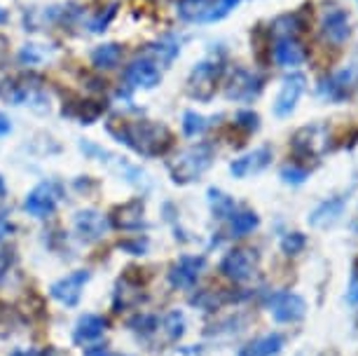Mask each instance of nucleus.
Returning <instances> with one entry per match:
<instances>
[{"label":"nucleus","mask_w":358,"mask_h":356,"mask_svg":"<svg viewBox=\"0 0 358 356\" xmlns=\"http://www.w3.org/2000/svg\"><path fill=\"white\" fill-rule=\"evenodd\" d=\"M108 131L113 134L120 143L129 145L143 157H157L164 155L166 148L171 145V131L164 124L148 122V120H138V122H110Z\"/></svg>","instance_id":"1"},{"label":"nucleus","mask_w":358,"mask_h":356,"mask_svg":"<svg viewBox=\"0 0 358 356\" xmlns=\"http://www.w3.org/2000/svg\"><path fill=\"white\" fill-rule=\"evenodd\" d=\"M211 162H213V148L208 143H197L180 152L169 164V171H171L176 183H190V180H197L211 166Z\"/></svg>","instance_id":"2"},{"label":"nucleus","mask_w":358,"mask_h":356,"mask_svg":"<svg viewBox=\"0 0 358 356\" xmlns=\"http://www.w3.org/2000/svg\"><path fill=\"white\" fill-rule=\"evenodd\" d=\"M241 0H180L178 15L190 24H213L225 19Z\"/></svg>","instance_id":"3"},{"label":"nucleus","mask_w":358,"mask_h":356,"mask_svg":"<svg viewBox=\"0 0 358 356\" xmlns=\"http://www.w3.org/2000/svg\"><path fill=\"white\" fill-rule=\"evenodd\" d=\"M222 76V62L220 59H204L192 69L190 80H187V92H190L192 99L197 101H208L215 94V87H218V80Z\"/></svg>","instance_id":"4"},{"label":"nucleus","mask_w":358,"mask_h":356,"mask_svg":"<svg viewBox=\"0 0 358 356\" xmlns=\"http://www.w3.org/2000/svg\"><path fill=\"white\" fill-rule=\"evenodd\" d=\"M290 145H293V152L297 157H312V159L323 157L330 145V131H328V127L321 122L307 124L295 131Z\"/></svg>","instance_id":"5"},{"label":"nucleus","mask_w":358,"mask_h":356,"mask_svg":"<svg viewBox=\"0 0 358 356\" xmlns=\"http://www.w3.org/2000/svg\"><path fill=\"white\" fill-rule=\"evenodd\" d=\"M319 31H321V38L326 40L328 45H335V47L344 45L351 36V24H349L347 10L337 8V5L326 8L321 15Z\"/></svg>","instance_id":"6"},{"label":"nucleus","mask_w":358,"mask_h":356,"mask_svg":"<svg viewBox=\"0 0 358 356\" xmlns=\"http://www.w3.org/2000/svg\"><path fill=\"white\" fill-rule=\"evenodd\" d=\"M90 277H92L90 270H76V272L66 274V277L57 279L50 286V295L66 307H76L80 298H83V291H85Z\"/></svg>","instance_id":"7"},{"label":"nucleus","mask_w":358,"mask_h":356,"mask_svg":"<svg viewBox=\"0 0 358 356\" xmlns=\"http://www.w3.org/2000/svg\"><path fill=\"white\" fill-rule=\"evenodd\" d=\"M262 92V78L258 73L246 71V69H234L225 85V97L234 101H253Z\"/></svg>","instance_id":"8"},{"label":"nucleus","mask_w":358,"mask_h":356,"mask_svg":"<svg viewBox=\"0 0 358 356\" xmlns=\"http://www.w3.org/2000/svg\"><path fill=\"white\" fill-rule=\"evenodd\" d=\"M358 80V69L356 66H349L340 73H333V76L323 78L319 83V97L326 101H333V104H340L351 94Z\"/></svg>","instance_id":"9"},{"label":"nucleus","mask_w":358,"mask_h":356,"mask_svg":"<svg viewBox=\"0 0 358 356\" xmlns=\"http://www.w3.org/2000/svg\"><path fill=\"white\" fill-rule=\"evenodd\" d=\"M255 265H258V256L251 248H236V251H229L220 263V272L225 277L234 279V281H246L253 277Z\"/></svg>","instance_id":"10"},{"label":"nucleus","mask_w":358,"mask_h":356,"mask_svg":"<svg viewBox=\"0 0 358 356\" xmlns=\"http://www.w3.org/2000/svg\"><path fill=\"white\" fill-rule=\"evenodd\" d=\"M307 78L302 73H290V76L283 78L279 97L274 101V115L276 118H288L290 113L295 111L297 101H300L302 92H305Z\"/></svg>","instance_id":"11"},{"label":"nucleus","mask_w":358,"mask_h":356,"mask_svg":"<svg viewBox=\"0 0 358 356\" xmlns=\"http://www.w3.org/2000/svg\"><path fill=\"white\" fill-rule=\"evenodd\" d=\"M59 197H62V194H59V187L54 183H40L38 187H33L29 192V197L24 201V209L36 218H47L57 209Z\"/></svg>","instance_id":"12"},{"label":"nucleus","mask_w":358,"mask_h":356,"mask_svg":"<svg viewBox=\"0 0 358 356\" xmlns=\"http://www.w3.org/2000/svg\"><path fill=\"white\" fill-rule=\"evenodd\" d=\"M124 80L129 87H143V90H150V87L159 85L162 69L150 57L143 55V57H138L136 62L129 64V69L124 71Z\"/></svg>","instance_id":"13"},{"label":"nucleus","mask_w":358,"mask_h":356,"mask_svg":"<svg viewBox=\"0 0 358 356\" xmlns=\"http://www.w3.org/2000/svg\"><path fill=\"white\" fill-rule=\"evenodd\" d=\"M269 307H272L274 319L281 321V324H293V321H300L302 317H305V312H307L305 300H302L300 295H295V293H276V295H272Z\"/></svg>","instance_id":"14"},{"label":"nucleus","mask_w":358,"mask_h":356,"mask_svg":"<svg viewBox=\"0 0 358 356\" xmlns=\"http://www.w3.org/2000/svg\"><path fill=\"white\" fill-rule=\"evenodd\" d=\"M307 59V50L305 45L300 43L295 36H283L276 38L274 43V62L283 66V69H297L302 66Z\"/></svg>","instance_id":"15"},{"label":"nucleus","mask_w":358,"mask_h":356,"mask_svg":"<svg viewBox=\"0 0 358 356\" xmlns=\"http://www.w3.org/2000/svg\"><path fill=\"white\" fill-rule=\"evenodd\" d=\"M201 270H204V258L201 256H183L171 267L169 272V281L173 288H192L194 281L199 279Z\"/></svg>","instance_id":"16"},{"label":"nucleus","mask_w":358,"mask_h":356,"mask_svg":"<svg viewBox=\"0 0 358 356\" xmlns=\"http://www.w3.org/2000/svg\"><path fill=\"white\" fill-rule=\"evenodd\" d=\"M110 230V220L99 211H80L76 216V232L85 241H99L103 239Z\"/></svg>","instance_id":"17"},{"label":"nucleus","mask_w":358,"mask_h":356,"mask_svg":"<svg viewBox=\"0 0 358 356\" xmlns=\"http://www.w3.org/2000/svg\"><path fill=\"white\" fill-rule=\"evenodd\" d=\"M269 159H272V150H269L267 145H262L258 150L234 159V162L229 164V171H232L234 178H246V176H251V173H260L269 164Z\"/></svg>","instance_id":"18"},{"label":"nucleus","mask_w":358,"mask_h":356,"mask_svg":"<svg viewBox=\"0 0 358 356\" xmlns=\"http://www.w3.org/2000/svg\"><path fill=\"white\" fill-rule=\"evenodd\" d=\"M106 333V319L99 314H85L78 319L76 331H73V342L76 345H90Z\"/></svg>","instance_id":"19"},{"label":"nucleus","mask_w":358,"mask_h":356,"mask_svg":"<svg viewBox=\"0 0 358 356\" xmlns=\"http://www.w3.org/2000/svg\"><path fill=\"white\" fill-rule=\"evenodd\" d=\"M113 223L117 227H122V230H138V227L143 225V201L131 199V201H127V204L117 206V211H115V216H113Z\"/></svg>","instance_id":"20"},{"label":"nucleus","mask_w":358,"mask_h":356,"mask_svg":"<svg viewBox=\"0 0 358 356\" xmlns=\"http://www.w3.org/2000/svg\"><path fill=\"white\" fill-rule=\"evenodd\" d=\"M178 52H180V40L176 36H166V38L157 40L152 47H148L145 55L150 57L159 69H166V66L178 57Z\"/></svg>","instance_id":"21"},{"label":"nucleus","mask_w":358,"mask_h":356,"mask_svg":"<svg viewBox=\"0 0 358 356\" xmlns=\"http://www.w3.org/2000/svg\"><path fill=\"white\" fill-rule=\"evenodd\" d=\"M344 204H347V201H344L342 197H335V199L323 201L319 209H316L312 216H309V223H312L314 227H328V225H333L335 220L342 216Z\"/></svg>","instance_id":"22"},{"label":"nucleus","mask_w":358,"mask_h":356,"mask_svg":"<svg viewBox=\"0 0 358 356\" xmlns=\"http://www.w3.org/2000/svg\"><path fill=\"white\" fill-rule=\"evenodd\" d=\"M281 347H283V338L279 333H274V335H265V338L251 342L239 356H274V354H279Z\"/></svg>","instance_id":"23"},{"label":"nucleus","mask_w":358,"mask_h":356,"mask_svg":"<svg viewBox=\"0 0 358 356\" xmlns=\"http://www.w3.org/2000/svg\"><path fill=\"white\" fill-rule=\"evenodd\" d=\"M208 204H211V211L215 218H229V216H234V211H236L234 199L222 190H215V187L208 190Z\"/></svg>","instance_id":"24"},{"label":"nucleus","mask_w":358,"mask_h":356,"mask_svg":"<svg viewBox=\"0 0 358 356\" xmlns=\"http://www.w3.org/2000/svg\"><path fill=\"white\" fill-rule=\"evenodd\" d=\"M120 57H122V47L120 45H101L94 50V55H92V62L96 69H115L120 62Z\"/></svg>","instance_id":"25"},{"label":"nucleus","mask_w":358,"mask_h":356,"mask_svg":"<svg viewBox=\"0 0 358 356\" xmlns=\"http://www.w3.org/2000/svg\"><path fill=\"white\" fill-rule=\"evenodd\" d=\"M260 218L255 211H234L232 216V234L234 237H246V234H251L255 227H258Z\"/></svg>","instance_id":"26"},{"label":"nucleus","mask_w":358,"mask_h":356,"mask_svg":"<svg viewBox=\"0 0 358 356\" xmlns=\"http://www.w3.org/2000/svg\"><path fill=\"white\" fill-rule=\"evenodd\" d=\"M208 120L206 118H201L199 113H194V111H187L185 115H183V131H185V136H201L206 129H208Z\"/></svg>","instance_id":"27"},{"label":"nucleus","mask_w":358,"mask_h":356,"mask_svg":"<svg viewBox=\"0 0 358 356\" xmlns=\"http://www.w3.org/2000/svg\"><path fill=\"white\" fill-rule=\"evenodd\" d=\"M305 244H307V239H305V234H300V232H288L286 237L281 239V248H283V253H288V256L300 253L302 248H305Z\"/></svg>","instance_id":"28"},{"label":"nucleus","mask_w":358,"mask_h":356,"mask_svg":"<svg viewBox=\"0 0 358 356\" xmlns=\"http://www.w3.org/2000/svg\"><path fill=\"white\" fill-rule=\"evenodd\" d=\"M164 328L169 331V338L171 340H178L180 335L185 331V321H183V314L180 312H171L169 317L164 319Z\"/></svg>","instance_id":"29"},{"label":"nucleus","mask_w":358,"mask_h":356,"mask_svg":"<svg viewBox=\"0 0 358 356\" xmlns=\"http://www.w3.org/2000/svg\"><path fill=\"white\" fill-rule=\"evenodd\" d=\"M307 169H302V166H295V164H288L281 169V178L286 180V183H293V185H300L307 180Z\"/></svg>","instance_id":"30"},{"label":"nucleus","mask_w":358,"mask_h":356,"mask_svg":"<svg viewBox=\"0 0 358 356\" xmlns=\"http://www.w3.org/2000/svg\"><path fill=\"white\" fill-rule=\"evenodd\" d=\"M129 326L134 328V331H143V333H152L155 328H159V321H157V317H148V314H141V317H136V319H131L129 321Z\"/></svg>","instance_id":"31"},{"label":"nucleus","mask_w":358,"mask_h":356,"mask_svg":"<svg viewBox=\"0 0 358 356\" xmlns=\"http://www.w3.org/2000/svg\"><path fill=\"white\" fill-rule=\"evenodd\" d=\"M236 124H239L241 129H246V131H255L260 127V118L255 115L253 111H239V113H236Z\"/></svg>","instance_id":"32"},{"label":"nucleus","mask_w":358,"mask_h":356,"mask_svg":"<svg viewBox=\"0 0 358 356\" xmlns=\"http://www.w3.org/2000/svg\"><path fill=\"white\" fill-rule=\"evenodd\" d=\"M120 248L129 251L131 256H143L145 248H148V241L145 239H134V241H120Z\"/></svg>","instance_id":"33"},{"label":"nucleus","mask_w":358,"mask_h":356,"mask_svg":"<svg viewBox=\"0 0 358 356\" xmlns=\"http://www.w3.org/2000/svg\"><path fill=\"white\" fill-rule=\"evenodd\" d=\"M12 260H15L12 251H0V281L8 277V272H10V267H12Z\"/></svg>","instance_id":"34"},{"label":"nucleus","mask_w":358,"mask_h":356,"mask_svg":"<svg viewBox=\"0 0 358 356\" xmlns=\"http://www.w3.org/2000/svg\"><path fill=\"white\" fill-rule=\"evenodd\" d=\"M12 356H57V352H52V349H17V352H12Z\"/></svg>","instance_id":"35"},{"label":"nucleus","mask_w":358,"mask_h":356,"mask_svg":"<svg viewBox=\"0 0 358 356\" xmlns=\"http://www.w3.org/2000/svg\"><path fill=\"white\" fill-rule=\"evenodd\" d=\"M85 356H113V354L108 352V347H103V345H94V347L85 349Z\"/></svg>","instance_id":"36"},{"label":"nucleus","mask_w":358,"mask_h":356,"mask_svg":"<svg viewBox=\"0 0 358 356\" xmlns=\"http://www.w3.org/2000/svg\"><path fill=\"white\" fill-rule=\"evenodd\" d=\"M12 232V223L5 218V213H0V241H3Z\"/></svg>","instance_id":"37"},{"label":"nucleus","mask_w":358,"mask_h":356,"mask_svg":"<svg viewBox=\"0 0 358 356\" xmlns=\"http://www.w3.org/2000/svg\"><path fill=\"white\" fill-rule=\"evenodd\" d=\"M10 131V120L3 115V113H0V136H5V134Z\"/></svg>","instance_id":"38"},{"label":"nucleus","mask_w":358,"mask_h":356,"mask_svg":"<svg viewBox=\"0 0 358 356\" xmlns=\"http://www.w3.org/2000/svg\"><path fill=\"white\" fill-rule=\"evenodd\" d=\"M5 192H8V187H5V180L0 178V201L5 199Z\"/></svg>","instance_id":"39"},{"label":"nucleus","mask_w":358,"mask_h":356,"mask_svg":"<svg viewBox=\"0 0 358 356\" xmlns=\"http://www.w3.org/2000/svg\"><path fill=\"white\" fill-rule=\"evenodd\" d=\"M349 300H351V302H358V286L349 293Z\"/></svg>","instance_id":"40"},{"label":"nucleus","mask_w":358,"mask_h":356,"mask_svg":"<svg viewBox=\"0 0 358 356\" xmlns=\"http://www.w3.org/2000/svg\"><path fill=\"white\" fill-rule=\"evenodd\" d=\"M3 19H5V12H3V10H0V22H3Z\"/></svg>","instance_id":"41"}]
</instances>
